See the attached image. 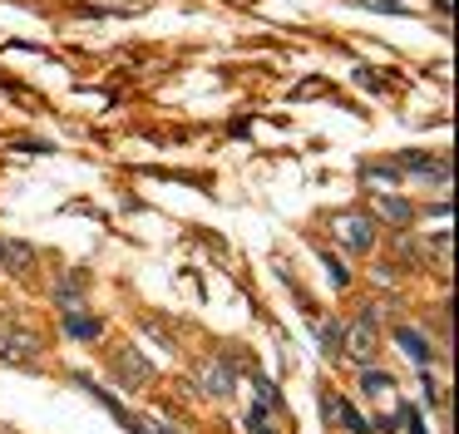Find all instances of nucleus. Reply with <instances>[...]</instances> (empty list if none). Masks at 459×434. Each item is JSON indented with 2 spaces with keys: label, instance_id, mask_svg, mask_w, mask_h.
<instances>
[{
  "label": "nucleus",
  "instance_id": "0eeeda50",
  "mask_svg": "<svg viewBox=\"0 0 459 434\" xmlns=\"http://www.w3.org/2000/svg\"><path fill=\"white\" fill-rule=\"evenodd\" d=\"M0 262H5V266H11V272H30V262H35V252H30V247H25V242H5V237H0Z\"/></svg>",
  "mask_w": 459,
  "mask_h": 434
},
{
  "label": "nucleus",
  "instance_id": "7ed1b4c3",
  "mask_svg": "<svg viewBox=\"0 0 459 434\" xmlns=\"http://www.w3.org/2000/svg\"><path fill=\"white\" fill-rule=\"evenodd\" d=\"M336 237L346 247H356V252H370L376 247V227H370V217H360V213H351V217H336Z\"/></svg>",
  "mask_w": 459,
  "mask_h": 434
},
{
  "label": "nucleus",
  "instance_id": "f03ea898",
  "mask_svg": "<svg viewBox=\"0 0 459 434\" xmlns=\"http://www.w3.org/2000/svg\"><path fill=\"white\" fill-rule=\"evenodd\" d=\"M149 375H153V365L143 360V355L134 351V345H124V351L114 355V380H119V385H129V390H139V385L149 380Z\"/></svg>",
  "mask_w": 459,
  "mask_h": 434
},
{
  "label": "nucleus",
  "instance_id": "423d86ee",
  "mask_svg": "<svg viewBox=\"0 0 459 434\" xmlns=\"http://www.w3.org/2000/svg\"><path fill=\"white\" fill-rule=\"evenodd\" d=\"M346 351L356 355V360H370V351H376V331H370V316H360V321L346 331Z\"/></svg>",
  "mask_w": 459,
  "mask_h": 434
},
{
  "label": "nucleus",
  "instance_id": "20e7f679",
  "mask_svg": "<svg viewBox=\"0 0 459 434\" xmlns=\"http://www.w3.org/2000/svg\"><path fill=\"white\" fill-rule=\"evenodd\" d=\"M395 168H400V173H405V168H410V173H425L429 183H445V178H449V163H445V158H429V153H400Z\"/></svg>",
  "mask_w": 459,
  "mask_h": 434
},
{
  "label": "nucleus",
  "instance_id": "39448f33",
  "mask_svg": "<svg viewBox=\"0 0 459 434\" xmlns=\"http://www.w3.org/2000/svg\"><path fill=\"white\" fill-rule=\"evenodd\" d=\"M203 390H208V395H218V400H228V395L238 390V375H232V365H228V360L203 365Z\"/></svg>",
  "mask_w": 459,
  "mask_h": 434
},
{
  "label": "nucleus",
  "instance_id": "f8f14e48",
  "mask_svg": "<svg viewBox=\"0 0 459 434\" xmlns=\"http://www.w3.org/2000/svg\"><path fill=\"white\" fill-rule=\"evenodd\" d=\"M360 385H366L370 395H385V390H390V385H395V380H390L385 370H366V380H360Z\"/></svg>",
  "mask_w": 459,
  "mask_h": 434
},
{
  "label": "nucleus",
  "instance_id": "9b49d317",
  "mask_svg": "<svg viewBox=\"0 0 459 434\" xmlns=\"http://www.w3.org/2000/svg\"><path fill=\"white\" fill-rule=\"evenodd\" d=\"M395 341L405 345V351L415 355V360H429V345L420 341V331H410V326H400V331H395Z\"/></svg>",
  "mask_w": 459,
  "mask_h": 434
},
{
  "label": "nucleus",
  "instance_id": "f257e3e1",
  "mask_svg": "<svg viewBox=\"0 0 459 434\" xmlns=\"http://www.w3.org/2000/svg\"><path fill=\"white\" fill-rule=\"evenodd\" d=\"M84 385H90V380H84ZM90 390L100 395L104 404H109V414L124 424V430H134V434H183V430H173V424H163V420H139V414H134V410H124V404L114 400V395H104L100 385H90Z\"/></svg>",
  "mask_w": 459,
  "mask_h": 434
},
{
  "label": "nucleus",
  "instance_id": "1a4fd4ad",
  "mask_svg": "<svg viewBox=\"0 0 459 434\" xmlns=\"http://www.w3.org/2000/svg\"><path fill=\"white\" fill-rule=\"evenodd\" d=\"M376 207L385 213V222H390V227H410V217H415V207H410L405 197H380Z\"/></svg>",
  "mask_w": 459,
  "mask_h": 434
},
{
  "label": "nucleus",
  "instance_id": "9d476101",
  "mask_svg": "<svg viewBox=\"0 0 459 434\" xmlns=\"http://www.w3.org/2000/svg\"><path fill=\"white\" fill-rule=\"evenodd\" d=\"M272 414H277V410H267V404H252V410H247V430H252V434H281Z\"/></svg>",
  "mask_w": 459,
  "mask_h": 434
},
{
  "label": "nucleus",
  "instance_id": "ddd939ff",
  "mask_svg": "<svg viewBox=\"0 0 459 434\" xmlns=\"http://www.w3.org/2000/svg\"><path fill=\"white\" fill-rule=\"evenodd\" d=\"M405 430H410V434H425V420H420L415 410H405Z\"/></svg>",
  "mask_w": 459,
  "mask_h": 434
},
{
  "label": "nucleus",
  "instance_id": "6e6552de",
  "mask_svg": "<svg viewBox=\"0 0 459 434\" xmlns=\"http://www.w3.org/2000/svg\"><path fill=\"white\" fill-rule=\"evenodd\" d=\"M65 331H70L74 341H94V335H100V321L84 316V311H65Z\"/></svg>",
  "mask_w": 459,
  "mask_h": 434
}]
</instances>
